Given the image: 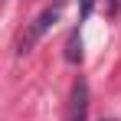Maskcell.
I'll return each instance as SVG.
<instances>
[{"label": "cell", "instance_id": "5b68a950", "mask_svg": "<svg viewBox=\"0 0 121 121\" xmlns=\"http://www.w3.org/2000/svg\"><path fill=\"white\" fill-rule=\"evenodd\" d=\"M108 7H111V10H118V0H108Z\"/></svg>", "mask_w": 121, "mask_h": 121}, {"label": "cell", "instance_id": "6da1fadb", "mask_svg": "<svg viewBox=\"0 0 121 121\" xmlns=\"http://www.w3.org/2000/svg\"><path fill=\"white\" fill-rule=\"evenodd\" d=\"M62 7H65V0H52L46 10H43L39 17L33 20V26H30V33L23 36V43H20V56H26L33 46H36V39H43L46 33H49V26H56L59 23V17H62Z\"/></svg>", "mask_w": 121, "mask_h": 121}, {"label": "cell", "instance_id": "7a4b0ae2", "mask_svg": "<svg viewBox=\"0 0 121 121\" xmlns=\"http://www.w3.org/2000/svg\"><path fill=\"white\" fill-rule=\"evenodd\" d=\"M85 111H88V85L82 79H75V85H72V121H85Z\"/></svg>", "mask_w": 121, "mask_h": 121}, {"label": "cell", "instance_id": "3957f363", "mask_svg": "<svg viewBox=\"0 0 121 121\" xmlns=\"http://www.w3.org/2000/svg\"><path fill=\"white\" fill-rule=\"evenodd\" d=\"M65 62H82V39H79V33H72L69 43H65Z\"/></svg>", "mask_w": 121, "mask_h": 121}, {"label": "cell", "instance_id": "277c9868", "mask_svg": "<svg viewBox=\"0 0 121 121\" xmlns=\"http://www.w3.org/2000/svg\"><path fill=\"white\" fill-rule=\"evenodd\" d=\"M95 10V0H82V10H79V20H85L88 13Z\"/></svg>", "mask_w": 121, "mask_h": 121}]
</instances>
